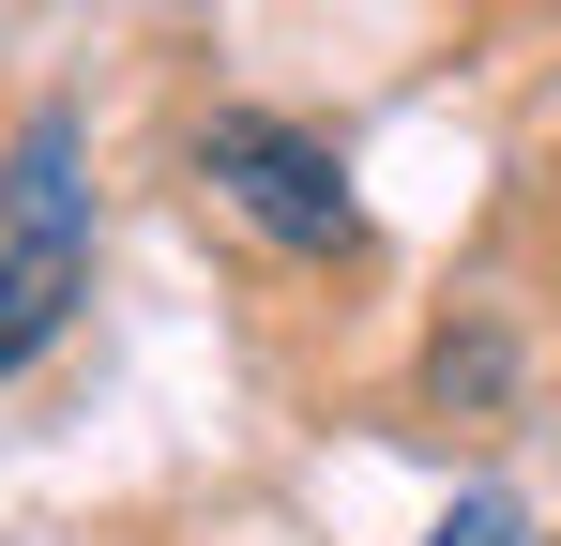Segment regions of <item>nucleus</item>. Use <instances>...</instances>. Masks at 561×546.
Here are the masks:
<instances>
[{
    "mask_svg": "<svg viewBox=\"0 0 561 546\" xmlns=\"http://www.w3.org/2000/svg\"><path fill=\"white\" fill-rule=\"evenodd\" d=\"M92 137L77 106H31L15 152H0V379L61 350V319L92 304Z\"/></svg>",
    "mask_w": 561,
    "mask_h": 546,
    "instance_id": "nucleus-1",
    "label": "nucleus"
},
{
    "mask_svg": "<svg viewBox=\"0 0 561 546\" xmlns=\"http://www.w3.org/2000/svg\"><path fill=\"white\" fill-rule=\"evenodd\" d=\"M197 182H213L259 243H288V259H350V243H365V197L334 168V137H304L274 106H213V122H197Z\"/></svg>",
    "mask_w": 561,
    "mask_h": 546,
    "instance_id": "nucleus-2",
    "label": "nucleus"
},
{
    "mask_svg": "<svg viewBox=\"0 0 561 546\" xmlns=\"http://www.w3.org/2000/svg\"><path fill=\"white\" fill-rule=\"evenodd\" d=\"M425 546H531V516H516V501H501V486H470L456 516H440V532Z\"/></svg>",
    "mask_w": 561,
    "mask_h": 546,
    "instance_id": "nucleus-3",
    "label": "nucleus"
}]
</instances>
